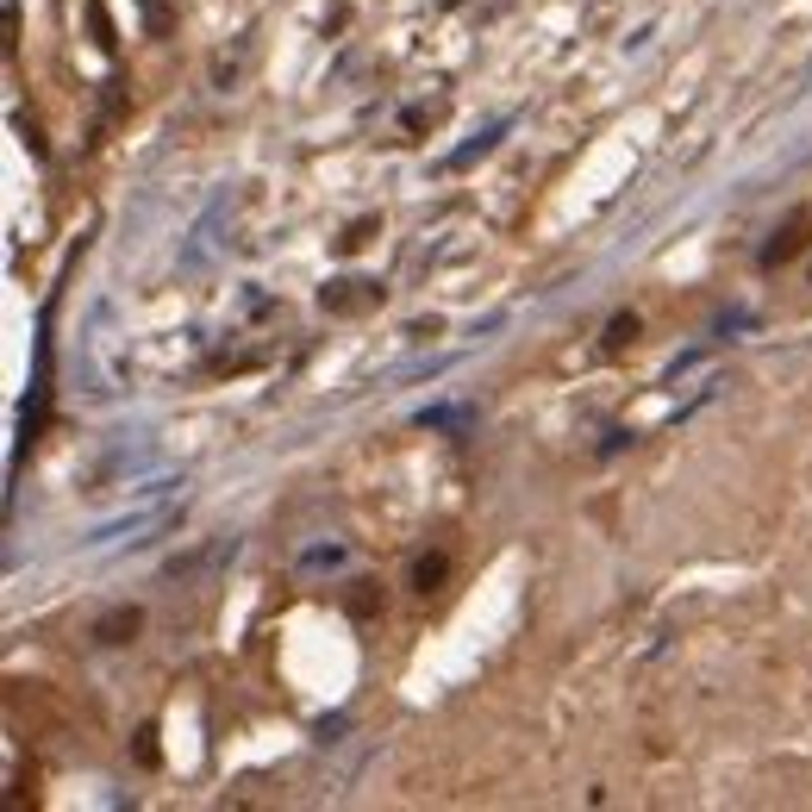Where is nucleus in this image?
I'll return each mask as SVG.
<instances>
[{"instance_id":"f257e3e1","label":"nucleus","mask_w":812,"mask_h":812,"mask_svg":"<svg viewBox=\"0 0 812 812\" xmlns=\"http://www.w3.org/2000/svg\"><path fill=\"white\" fill-rule=\"evenodd\" d=\"M800 244H806V219H793L788 232H775V244H769V251H762V263H769V270H775V263H788V256L800 251Z\"/></svg>"},{"instance_id":"f03ea898","label":"nucleus","mask_w":812,"mask_h":812,"mask_svg":"<svg viewBox=\"0 0 812 812\" xmlns=\"http://www.w3.org/2000/svg\"><path fill=\"white\" fill-rule=\"evenodd\" d=\"M413 581H419V588L431 594V588L445 581V557H419V562H413Z\"/></svg>"},{"instance_id":"7ed1b4c3","label":"nucleus","mask_w":812,"mask_h":812,"mask_svg":"<svg viewBox=\"0 0 812 812\" xmlns=\"http://www.w3.org/2000/svg\"><path fill=\"white\" fill-rule=\"evenodd\" d=\"M625 338H638V319H625V312H619V319H613V326H606V344L619 350Z\"/></svg>"}]
</instances>
